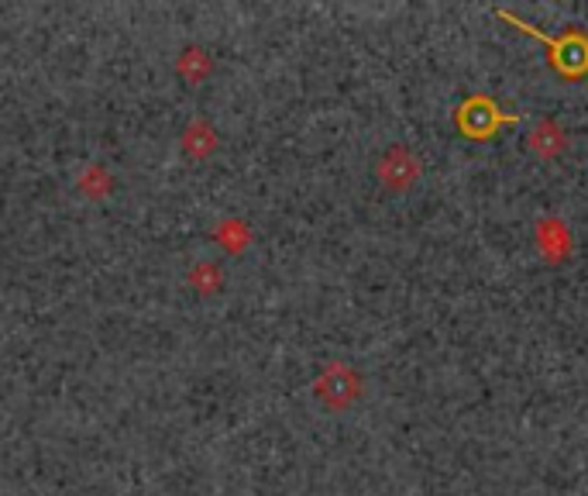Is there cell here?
I'll return each instance as SVG.
<instances>
[{
  "label": "cell",
  "instance_id": "obj_6",
  "mask_svg": "<svg viewBox=\"0 0 588 496\" xmlns=\"http://www.w3.org/2000/svg\"><path fill=\"white\" fill-rule=\"evenodd\" d=\"M527 145H530V153H537L540 159H558L564 148H568V135H564L554 121H537Z\"/></svg>",
  "mask_w": 588,
  "mask_h": 496
},
{
  "label": "cell",
  "instance_id": "obj_7",
  "mask_svg": "<svg viewBox=\"0 0 588 496\" xmlns=\"http://www.w3.org/2000/svg\"><path fill=\"white\" fill-rule=\"evenodd\" d=\"M189 283L193 287H200V290H217V287H221V273H217V266H196L193 273H189Z\"/></svg>",
  "mask_w": 588,
  "mask_h": 496
},
{
  "label": "cell",
  "instance_id": "obj_4",
  "mask_svg": "<svg viewBox=\"0 0 588 496\" xmlns=\"http://www.w3.org/2000/svg\"><path fill=\"white\" fill-rule=\"evenodd\" d=\"M417 177H420V162L406 145H392L389 153L379 159V180L389 190L403 193L406 186H413V180H417Z\"/></svg>",
  "mask_w": 588,
  "mask_h": 496
},
{
  "label": "cell",
  "instance_id": "obj_1",
  "mask_svg": "<svg viewBox=\"0 0 588 496\" xmlns=\"http://www.w3.org/2000/svg\"><path fill=\"white\" fill-rule=\"evenodd\" d=\"M499 17L510 21L513 28L519 32H527L540 41H548V49H551V66L561 73V76H585L588 73V38L581 32H568L564 38H548V35H540L534 25H527V21H519L516 14L510 11H499Z\"/></svg>",
  "mask_w": 588,
  "mask_h": 496
},
{
  "label": "cell",
  "instance_id": "obj_3",
  "mask_svg": "<svg viewBox=\"0 0 588 496\" xmlns=\"http://www.w3.org/2000/svg\"><path fill=\"white\" fill-rule=\"evenodd\" d=\"M317 397L331 407V411H341V407H352L362 394V379L355 370H347L344 362H334V365H327V373L317 379Z\"/></svg>",
  "mask_w": 588,
  "mask_h": 496
},
{
  "label": "cell",
  "instance_id": "obj_5",
  "mask_svg": "<svg viewBox=\"0 0 588 496\" xmlns=\"http://www.w3.org/2000/svg\"><path fill=\"white\" fill-rule=\"evenodd\" d=\"M537 245L548 263H564L572 255V234L558 218H540L537 221Z\"/></svg>",
  "mask_w": 588,
  "mask_h": 496
},
{
  "label": "cell",
  "instance_id": "obj_2",
  "mask_svg": "<svg viewBox=\"0 0 588 496\" xmlns=\"http://www.w3.org/2000/svg\"><path fill=\"white\" fill-rule=\"evenodd\" d=\"M516 114H503L489 97H468L462 107H457V128L468 138H492L499 128L516 124Z\"/></svg>",
  "mask_w": 588,
  "mask_h": 496
}]
</instances>
